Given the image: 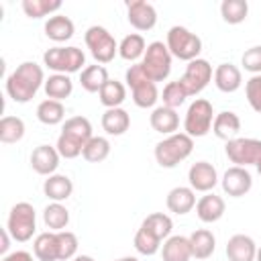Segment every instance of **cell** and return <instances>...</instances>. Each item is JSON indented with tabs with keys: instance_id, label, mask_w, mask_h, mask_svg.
<instances>
[{
	"instance_id": "cell-1",
	"label": "cell",
	"mask_w": 261,
	"mask_h": 261,
	"mask_svg": "<svg viewBox=\"0 0 261 261\" xmlns=\"http://www.w3.org/2000/svg\"><path fill=\"white\" fill-rule=\"evenodd\" d=\"M41 86H45V75L43 67L37 65L35 61H22L6 77V94L18 104L33 100Z\"/></svg>"
},
{
	"instance_id": "cell-2",
	"label": "cell",
	"mask_w": 261,
	"mask_h": 261,
	"mask_svg": "<svg viewBox=\"0 0 261 261\" xmlns=\"http://www.w3.org/2000/svg\"><path fill=\"white\" fill-rule=\"evenodd\" d=\"M92 122L86 116H71L63 122L61 135L57 139V151L65 159H75L82 155L86 143L92 139Z\"/></svg>"
},
{
	"instance_id": "cell-3",
	"label": "cell",
	"mask_w": 261,
	"mask_h": 261,
	"mask_svg": "<svg viewBox=\"0 0 261 261\" xmlns=\"http://www.w3.org/2000/svg\"><path fill=\"white\" fill-rule=\"evenodd\" d=\"M192 151H194V139L186 133H173L155 145V161L161 167L171 169L179 165L184 159H188Z\"/></svg>"
},
{
	"instance_id": "cell-4",
	"label": "cell",
	"mask_w": 261,
	"mask_h": 261,
	"mask_svg": "<svg viewBox=\"0 0 261 261\" xmlns=\"http://www.w3.org/2000/svg\"><path fill=\"white\" fill-rule=\"evenodd\" d=\"M43 63L55 73H75L86 65V55L80 47H51L43 53Z\"/></svg>"
},
{
	"instance_id": "cell-5",
	"label": "cell",
	"mask_w": 261,
	"mask_h": 261,
	"mask_svg": "<svg viewBox=\"0 0 261 261\" xmlns=\"http://www.w3.org/2000/svg\"><path fill=\"white\" fill-rule=\"evenodd\" d=\"M165 45L171 53V57H177L181 61H194L198 59L200 51H202V41L198 35H194L192 31H188L186 27H171L167 31V39H165Z\"/></svg>"
},
{
	"instance_id": "cell-6",
	"label": "cell",
	"mask_w": 261,
	"mask_h": 261,
	"mask_svg": "<svg viewBox=\"0 0 261 261\" xmlns=\"http://www.w3.org/2000/svg\"><path fill=\"white\" fill-rule=\"evenodd\" d=\"M141 67H143L145 75L155 84L167 80V75L171 71V53H169L167 45L163 41L149 43L147 51L141 59Z\"/></svg>"
},
{
	"instance_id": "cell-7",
	"label": "cell",
	"mask_w": 261,
	"mask_h": 261,
	"mask_svg": "<svg viewBox=\"0 0 261 261\" xmlns=\"http://www.w3.org/2000/svg\"><path fill=\"white\" fill-rule=\"evenodd\" d=\"M124 80H126V84H128V88H130V92H133V102H135L139 108H151V106H155V102L159 100L157 84L151 82V80L145 75L141 63H133V65L126 69Z\"/></svg>"
},
{
	"instance_id": "cell-8",
	"label": "cell",
	"mask_w": 261,
	"mask_h": 261,
	"mask_svg": "<svg viewBox=\"0 0 261 261\" xmlns=\"http://www.w3.org/2000/svg\"><path fill=\"white\" fill-rule=\"evenodd\" d=\"M6 228L10 232V237L18 243H27L33 239L35 230H37V214L33 204L29 202H18L10 208L8 220H6Z\"/></svg>"
},
{
	"instance_id": "cell-9",
	"label": "cell",
	"mask_w": 261,
	"mask_h": 261,
	"mask_svg": "<svg viewBox=\"0 0 261 261\" xmlns=\"http://www.w3.org/2000/svg\"><path fill=\"white\" fill-rule=\"evenodd\" d=\"M212 122H214L212 104L204 98H196L188 106V112H186V118H184V130L192 139L194 137H204L212 130Z\"/></svg>"
},
{
	"instance_id": "cell-10",
	"label": "cell",
	"mask_w": 261,
	"mask_h": 261,
	"mask_svg": "<svg viewBox=\"0 0 261 261\" xmlns=\"http://www.w3.org/2000/svg\"><path fill=\"white\" fill-rule=\"evenodd\" d=\"M84 41H86L92 57L96 59V63H110L114 59V55L118 53V43L104 27H98V24L90 27L84 35Z\"/></svg>"
},
{
	"instance_id": "cell-11",
	"label": "cell",
	"mask_w": 261,
	"mask_h": 261,
	"mask_svg": "<svg viewBox=\"0 0 261 261\" xmlns=\"http://www.w3.org/2000/svg\"><path fill=\"white\" fill-rule=\"evenodd\" d=\"M212 77H214L212 65L206 59H200L198 57V59H194V61H190L186 65V71L179 77V82L186 88L188 96H196V94H200L212 82Z\"/></svg>"
},
{
	"instance_id": "cell-12",
	"label": "cell",
	"mask_w": 261,
	"mask_h": 261,
	"mask_svg": "<svg viewBox=\"0 0 261 261\" xmlns=\"http://www.w3.org/2000/svg\"><path fill=\"white\" fill-rule=\"evenodd\" d=\"M224 153L239 167L255 165L259 161V157H261V141L259 139H243V137H237V139H232V141L226 143Z\"/></svg>"
},
{
	"instance_id": "cell-13",
	"label": "cell",
	"mask_w": 261,
	"mask_h": 261,
	"mask_svg": "<svg viewBox=\"0 0 261 261\" xmlns=\"http://www.w3.org/2000/svg\"><path fill=\"white\" fill-rule=\"evenodd\" d=\"M220 186L224 190V194H228L230 198H241L245 196L251 186H253V177L249 173L247 167H239V165H232L224 171L222 179H220Z\"/></svg>"
},
{
	"instance_id": "cell-14",
	"label": "cell",
	"mask_w": 261,
	"mask_h": 261,
	"mask_svg": "<svg viewBox=\"0 0 261 261\" xmlns=\"http://www.w3.org/2000/svg\"><path fill=\"white\" fill-rule=\"evenodd\" d=\"M126 18L137 31H151L157 24V10L145 0L126 2Z\"/></svg>"
},
{
	"instance_id": "cell-15",
	"label": "cell",
	"mask_w": 261,
	"mask_h": 261,
	"mask_svg": "<svg viewBox=\"0 0 261 261\" xmlns=\"http://www.w3.org/2000/svg\"><path fill=\"white\" fill-rule=\"evenodd\" d=\"M188 181H190V188L194 192H204L208 194L210 190H214V186L218 184V173H216V167L208 161H196L190 171H188Z\"/></svg>"
},
{
	"instance_id": "cell-16",
	"label": "cell",
	"mask_w": 261,
	"mask_h": 261,
	"mask_svg": "<svg viewBox=\"0 0 261 261\" xmlns=\"http://www.w3.org/2000/svg\"><path fill=\"white\" fill-rule=\"evenodd\" d=\"M59 151L57 147L51 145H39L33 149L31 153V167L39 173V175H53L55 169L59 167Z\"/></svg>"
},
{
	"instance_id": "cell-17",
	"label": "cell",
	"mask_w": 261,
	"mask_h": 261,
	"mask_svg": "<svg viewBox=\"0 0 261 261\" xmlns=\"http://www.w3.org/2000/svg\"><path fill=\"white\" fill-rule=\"evenodd\" d=\"M228 261H255L257 245L249 234H232L226 243Z\"/></svg>"
},
{
	"instance_id": "cell-18",
	"label": "cell",
	"mask_w": 261,
	"mask_h": 261,
	"mask_svg": "<svg viewBox=\"0 0 261 261\" xmlns=\"http://www.w3.org/2000/svg\"><path fill=\"white\" fill-rule=\"evenodd\" d=\"M224 210H226V204L220 196L208 192L206 196H202L198 202H196V214L202 222L206 224H212L216 220H220L224 216Z\"/></svg>"
},
{
	"instance_id": "cell-19",
	"label": "cell",
	"mask_w": 261,
	"mask_h": 261,
	"mask_svg": "<svg viewBox=\"0 0 261 261\" xmlns=\"http://www.w3.org/2000/svg\"><path fill=\"white\" fill-rule=\"evenodd\" d=\"M243 84V75H241V69L232 63H220L216 69H214V86L224 92V94H232L241 88Z\"/></svg>"
},
{
	"instance_id": "cell-20",
	"label": "cell",
	"mask_w": 261,
	"mask_h": 261,
	"mask_svg": "<svg viewBox=\"0 0 261 261\" xmlns=\"http://www.w3.org/2000/svg\"><path fill=\"white\" fill-rule=\"evenodd\" d=\"M165 204H167L169 212H173V214H188L196 206V192L190 186H177V188L169 190Z\"/></svg>"
},
{
	"instance_id": "cell-21",
	"label": "cell",
	"mask_w": 261,
	"mask_h": 261,
	"mask_svg": "<svg viewBox=\"0 0 261 261\" xmlns=\"http://www.w3.org/2000/svg\"><path fill=\"white\" fill-rule=\"evenodd\" d=\"M149 122H151V128L161 133V135H173L179 126V116L173 108H167V106H157L153 108L151 116H149Z\"/></svg>"
},
{
	"instance_id": "cell-22",
	"label": "cell",
	"mask_w": 261,
	"mask_h": 261,
	"mask_svg": "<svg viewBox=\"0 0 261 261\" xmlns=\"http://www.w3.org/2000/svg\"><path fill=\"white\" fill-rule=\"evenodd\" d=\"M239 130H241V118H239L234 112H230V110H222V112H218V114L214 116L212 133H214L218 139H222V141L228 143V141L237 139Z\"/></svg>"
},
{
	"instance_id": "cell-23",
	"label": "cell",
	"mask_w": 261,
	"mask_h": 261,
	"mask_svg": "<svg viewBox=\"0 0 261 261\" xmlns=\"http://www.w3.org/2000/svg\"><path fill=\"white\" fill-rule=\"evenodd\" d=\"M33 253L39 261H59V237L53 230L37 234L33 243Z\"/></svg>"
},
{
	"instance_id": "cell-24",
	"label": "cell",
	"mask_w": 261,
	"mask_h": 261,
	"mask_svg": "<svg viewBox=\"0 0 261 261\" xmlns=\"http://www.w3.org/2000/svg\"><path fill=\"white\" fill-rule=\"evenodd\" d=\"M161 257H163V261H190L192 259L190 239L181 237V234H173V237L165 239V243L161 247Z\"/></svg>"
},
{
	"instance_id": "cell-25",
	"label": "cell",
	"mask_w": 261,
	"mask_h": 261,
	"mask_svg": "<svg viewBox=\"0 0 261 261\" xmlns=\"http://www.w3.org/2000/svg\"><path fill=\"white\" fill-rule=\"evenodd\" d=\"M73 20L65 14H55V16H49V20L45 22V35L47 39L55 41V43H63V41H69L73 37Z\"/></svg>"
},
{
	"instance_id": "cell-26",
	"label": "cell",
	"mask_w": 261,
	"mask_h": 261,
	"mask_svg": "<svg viewBox=\"0 0 261 261\" xmlns=\"http://www.w3.org/2000/svg\"><path fill=\"white\" fill-rule=\"evenodd\" d=\"M128 126H130V116L124 108H106V112L102 114V128L106 130V135L120 137L128 130Z\"/></svg>"
},
{
	"instance_id": "cell-27",
	"label": "cell",
	"mask_w": 261,
	"mask_h": 261,
	"mask_svg": "<svg viewBox=\"0 0 261 261\" xmlns=\"http://www.w3.org/2000/svg\"><path fill=\"white\" fill-rule=\"evenodd\" d=\"M43 192L45 196L51 200V202H63L71 196L73 192V184L67 175H61V173H53L45 179L43 184Z\"/></svg>"
},
{
	"instance_id": "cell-28",
	"label": "cell",
	"mask_w": 261,
	"mask_h": 261,
	"mask_svg": "<svg viewBox=\"0 0 261 261\" xmlns=\"http://www.w3.org/2000/svg\"><path fill=\"white\" fill-rule=\"evenodd\" d=\"M188 239H190V247H192V257H196V259H208L216 249V239H214L212 230H208V228H198Z\"/></svg>"
},
{
	"instance_id": "cell-29",
	"label": "cell",
	"mask_w": 261,
	"mask_h": 261,
	"mask_svg": "<svg viewBox=\"0 0 261 261\" xmlns=\"http://www.w3.org/2000/svg\"><path fill=\"white\" fill-rule=\"evenodd\" d=\"M108 80H110V77H108L106 67H104V65H98V63L84 67L82 73H80V84H82V88H84L86 92H90V94L100 92L102 86H104Z\"/></svg>"
},
{
	"instance_id": "cell-30",
	"label": "cell",
	"mask_w": 261,
	"mask_h": 261,
	"mask_svg": "<svg viewBox=\"0 0 261 261\" xmlns=\"http://www.w3.org/2000/svg\"><path fill=\"white\" fill-rule=\"evenodd\" d=\"M45 94L51 100H59L63 102L65 98H69V94L73 92V82L69 80V75L65 73H53L45 80Z\"/></svg>"
},
{
	"instance_id": "cell-31",
	"label": "cell",
	"mask_w": 261,
	"mask_h": 261,
	"mask_svg": "<svg viewBox=\"0 0 261 261\" xmlns=\"http://www.w3.org/2000/svg\"><path fill=\"white\" fill-rule=\"evenodd\" d=\"M145 51H147V43H145L143 35H139V33H130L118 43V55L133 63L137 59H141L145 55Z\"/></svg>"
},
{
	"instance_id": "cell-32",
	"label": "cell",
	"mask_w": 261,
	"mask_h": 261,
	"mask_svg": "<svg viewBox=\"0 0 261 261\" xmlns=\"http://www.w3.org/2000/svg\"><path fill=\"white\" fill-rule=\"evenodd\" d=\"M98 98L106 108H120V104L126 100V88L118 80H108L98 92Z\"/></svg>"
},
{
	"instance_id": "cell-33",
	"label": "cell",
	"mask_w": 261,
	"mask_h": 261,
	"mask_svg": "<svg viewBox=\"0 0 261 261\" xmlns=\"http://www.w3.org/2000/svg\"><path fill=\"white\" fill-rule=\"evenodd\" d=\"M37 118L43 124H47V126H53V124L63 122V118H65V106H63V102L51 100V98L43 100L37 106Z\"/></svg>"
},
{
	"instance_id": "cell-34",
	"label": "cell",
	"mask_w": 261,
	"mask_h": 261,
	"mask_svg": "<svg viewBox=\"0 0 261 261\" xmlns=\"http://www.w3.org/2000/svg\"><path fill=\"white\" fill-rule=\"evenodd\" d=\"M43 220H45L47 228L53 230V232L65 230V226H67V222H69V210H67L61 202H51V204L43 210Z\"/></svg>"
},
{
	"instance_id": "cell-35",
	"label": "cell",
	"mask_w": 261,
	"mask_h": 261,
	"mask_svg": "<svg viewBox=\"0 0 261 261\" xmlns=\"http://www.w3.org/2000/svg\"><path fill=\"white\" fill-rule=\"evenodd\" d=\"M145 230H149L151 234H155L157 239H169V234H171V228H173V222H171V218L167 216V214H163V212H153V214H149L145 220H143V224H141Z\"/></svg>"
},
{
	"instance_id": "cell-36",
	"label": "cell",
	"mask_w": 261,
	"mask_h": 261,
	"mask_svg": "<svg viewBox=\"0 0 261 261\" xmlns=\"http://www.w3.org/2000/svg\"><path fill=\"white\" fill-rule=\"evenodd\" d=\"M24 137V122L18 116H2L0 120V141L4 145L18 143Z\"/></svg>"
},
{
	"instance_id": "cell-37",
	"label": "cell",
	"mask_w": 261,
	"mask_h": 261,
	"mask_svg": "<svg viewBox=\"0 0 261 261\" xmlns=\"http://www.w3.org/2000/svg\"><path fill=\"white\" fill-rule=\"evenodd\" d=\"M220 14H222L224 22L241 24L249 14V4H247V0H222Z\"/></svg>"
},
{
	"instance_id": "cell-38",
	"label": "cell",
	"mask_w": 261,
	"mask_h": 261,
	"mask_svg": "<svg viewBox=\"0 0 261 261\" xmlns=\"http://www.w3.org/2000/svg\"><path fill=\"white\" fill-rule=\"evenodd\" d=\"M82 155L90 163H100V161H104L110 155V141L106 137H92L86 143Z\"/></svg>"
},
{
	"instance_id": "cell-39",
	"label": "cell",
	"mask_w": 261,
	"mask_h": 261,
	"mask_svg": "<svg viewBox=\"0 0 261 261\" xmlns=\"http://www.w3.org/2000/svg\"><path fill=\"white\" fill-rule=\"evenodd\" d=\"M61 8L59 0H22V10L29 18H43Z\"/></svg>"
},
{
	"instance_id": "cell-40",
	"label": "cell",
	"mask_w": 261,
	"mask_h": 261,
	"mask_svg": "<svg viewBox=\"0 0 261 261\" xmlns=\"http://www.w3.org/2000/svg\"><path fill=\"white\" fill-rule=\"evenodd\" d=\"M186 98H188V92H186V88L181 86V82L179 80H175V82H169L165 88H163V94H161V100H163V106H167V108H179L184 102H186Z\"/></svg>"
},
{
	"instance_id": "cell-41",
	"label": "cell",
	"mask_w": 261,
	"mask_h": 261,
	"mask_svg": "<svg viewBox=\"0 0 261 261\" xmlns=\"http://www.w3.org/2000/svg\"><path fill=\"white\" fill-rule=\"evenodd\" d=\"M135 249L141 255H155L161 249V239H157L155 234H151L149 230H145L141 226L137 230V234H135Z\"/></svg>"
},
{
	"instance_id": "cell-42",
	"label": "cell",
	"mask_w": 261,
	"mask_h": 261,
	"mask_svg": "<svg viewBox=\"0 0 261 261\" xmlns=\"http://www.w3.org/2000/svg\"><path fill=\"white\" fill-rule=\"evenodd\" d=\"M59 261H69L77 253V237L69 230H59Z\"/></svg>"
},
{
	"instance_id": "cell-43",
	"label": "cell",
	"mask_w": 261,
	"mask_h": 261,
	"mask_svg": "<svg viewBox=\"0 0 261 261\" xmlns=\"http://www.w3.org/2000/svg\"><path fill=\"white\" fill-rule=\"evenodd\" d=\"M245 94H247V102L251 104V108L261 114V75H251L247 80Z\"/></svg>"
},
{
	"instance_id": "cell-44",
	"label": "cell",
	"mask_w": 261,
	"mask_h": 261,
	"mask_svg": "<svg viewBox=\"0 0 261 261\" xmlns=\"http://www.w3.org/2000/svg\"><path fill=\"white\" fill-rule=\"evenodd\" d=\"M241 63L253 75H261V45H255V47L247 49L241 57Z\"/></svg>"
},
{
	"instance_id": "cell-45",
	"label": "cell",
	"mask_w": 261,
	"mask_h": 261,
	"mask_svg": "<svg viewBox=\"0 0 261 261\" xmlns=\"http://www.w3.org/2000/svg\"><path fill=\"white\" fill-rule=\"evenodd\" d=\"M37 257H33L29 251H14V253H8L4 255L2 261H35Z\"/></svg>"
},
{
	"instance_id": "cell-46",
	"label": "cell",
	"mask_w": 261,
	"mask_h": 261,
	"mask_svg": "<svg viewBox=\"0 0 261 261\" xmlns=\"http://www.w3.org/2000/svg\"><path fill=\"white\" fill-rule=\"evenodd\" d=\"M8 247H10V232H8V228H2L0 230V253L4 255L8 251Z\"/></svg>"
},
{
	"instance_id": "cell-47",
	"label": "cell",
	"mask_w": 261,
	"mask_h": 261,
	"mask_svg": "<svg viewBox=\"0 0 261 261\" xmlns=\"http://www.w3.org/2000/svg\"><path fill=\"white\" fill-rule=\"evenodd\" d=\"M71 261H94V257H90V255H75Z\"/></svg>"
},
{
	"instance_id": "cell-48",
	"label": "cell",
	"mask_w": 261,
	"mask_h": 261,
	"mask_svg": "<svg viewBox=\"0 0 261 261\" xmlns=\"http://www.w3.org/2000/svg\"><path fill=\"white\" fill-rule=\"evenodd\" d=\"M114 261H139L137 257H122V259H114Z\"/></svg>"
},
{
	"instance_id": "cell-49",
	"label": "cell",
	"mask_w": 261,
	"mask_h": 261,
	"mask_svg": "<svg viewBox=\"0 0 261 261\" xmlns=\"http://www.w3.org/2000/svg\"><path fill=\"white\" fill-rule=\"evenodd\" d=\"M255 167H257V173H259V175H261V157H259V161H257V163H255Z\"/></svg>"
},
{
	"instance_id": "cell-50",
	"label": "cell",
	"mask_w": 261,
	"mask_h": 261,
	"mask_svg": "<svg viewBox=\"0 0 261 261\" xmlns=\"http://www.w3.org/2000/svg\"><path fill=\"white\" fill-rule=\"evenodd\" d=\"M255 261H261V247H257V257H255Z\"/></svg>"
}]
</instances>
